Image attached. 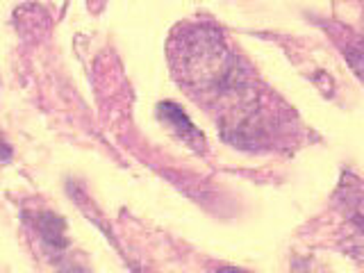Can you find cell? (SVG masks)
I'll return each mask as SVG.
<instances>
[{"label":"cell","instance_id":"6da1fadb","mask_svg":"<svg viewBox=\"0 0 364 273\" xmlns=\"http://www.w3.org/2000/svg\"><path fill=\"white\" fill-rule=\"evenodd\" d=\"M157 112H159V117H162V121L168 123L171 128H173V132H176L187 146H191L193 151H198V153L205 151V139H203V134H200L196 128H193V123L187 119V114L182 112V109L176 105V102H162V105L157 107Z\"/></svg>","mask_w":364,"mask_h":273},{"label":"cell","instance_id":"277c9868","mask_svg":"<svg viewBox=\"0 0 364 273\" xmlns=\"http://www.w3.org/2000/svg\"><path fill=\"white\" fill-rule=\"evenodd\" d=\"M216 273H250V271H244V269H235V267H223Z\"/></svg>","mask_w":364,"mask_h":273},{"label":"cell","instance_id":"3957f363","mask_svg":"<svg viewBox=\"0 0 364 273\" xmlns=\"http://www.w3.org/2000/svg\"><path fill=\"white\" fill-rule=\"evenodd\" d=\"M9 157H11V148H9V144L3 139V134H0V162H7Z\"/></svg>","mask_w":364,"mask_h":273},{"label":"cell","instance_id":"7a4b0ae2","mask_svg":"<svg viewBox=\"0 0 364 273\" xmlns=\"http://www.w3.org/2000/svg\"><path fill=\"white\" fill-rule=\"evenodd\" d=\"M350 62H353V68L358 71V75L364 80V48H360L358 55H350Z\"/></svg>","mask_w":364,"mask_h":273}]
</instances>
